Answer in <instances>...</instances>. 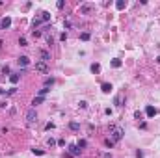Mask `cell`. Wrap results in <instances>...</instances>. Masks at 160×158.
Masks as SVG:
<instances>
[{
    "label": "cell",
    "mask_w": 160,
    "mask_h": 158,
    "mask_svg": "<svg viewBox=\"0 0 160 158\" xmlns=\"http://www.w3.org/2000/svg\"><path fill=\"white\" fill-rule=\"evenodd\" d=\"M123 136H125V130L121 127H117V125H112L110 127V140L112 141H119V140H123Z\"/></svg>",
    "instance_id": "1"
},
{
    "label": "cell",
    "mask_w": 160,
    "mask_h": 158,
    "mask_svg": "<svg viewBox=\"0 0 160 158\" xmlns=\"http://www.w3.org/2000/svg\"><path fill=\"white\" fill-rule=\"evenodd\" d=\"M34 123H37V112L35 108H30L26 112V125H34Z\"/></svg>",
    "instance_id": "2"
},
{
    "label": "cell",
    "mask_w": 160,
    "mask_h": 158,
    "mask_svg": "<svg viewBox=\"0 0 160 158\" xmlns=\"http://www.w3.org/2000/svg\"><path fill=\"white\" fill-rule=\"evenodd\" d=\"M93 9H95V4H89V2L80 4V13H82V15H89Z\"/></svg>",
    "instance_id": "3"
},
{
    "label": "cell",
    "mask_w": 160,
    "mask_h": 158,
    "mask_svg": "<svg viewBox=\"0 0 160 158\" xmlns=\"http://www.w3.org/2000/svg\"><path fill=\"white\" fill-rule=\"evenodd\" d=\"M35 71H39V73L47 74V73H49V65H47L45 61H37V63H35Z\"/></svg>",
    "instance_id": "4"
},
{
    "label": "cell",
    "mask_w": 160,
    "mask_h": 158,
    "mask_svg": "<svg viewBox=\"0 0 160 158\" xmlns=\"http://www.w3.org/2000/svg\"><path fill=\"white\" fill-rule=\"evenodd\" d=\"M9 26H11V17H4L2 21H0V28H2V30H8Z\"/></svg>",
    "instance_id": "5"
},
{
    "label": "cell",
    "mask_w": 160,
    "mask_h": 158,
    "mask_svg": "<svg viewBox=\"0 0 160 158\" xmlns=\"http://www.w3.org/2000/svg\"><path fill=\"white\" fill-rule=\"evenodd\" d=\"M156 113H158V110L154 106H147V108H145V115H147V117H154Z\"/></svg>",
    "instance_id": "6"
},
{
    "label": "cell",
    "mask_w": 160,
    "mask_h": 158,
    "mask_svg": "<svg viewBox=\"0 0 160 158\" xmlns=\"http://www.w3.org/2000/svg\"><path fill=\"white\" fill-rule=\"evenodd\" d=\"M17 63L21 65V67H26L28 63H30V58H28V56H21V58L17 60Z\"/></svg>",
    "instance_id": "7"
},
{
    "label": "cell",
    "mask_w": 160,
    "mask_h": 158,
    "mask_svg": "<svg viewBox=\"0 0 160 158\" xmlns=\"http://www.w3.org/2000/svg\"><path fill=\"white\" fill-rule=\"evenodd\" d=\"M101 89H102V93H112V89H114V88H112L110 82H104V84L101 86Z\"/></svg>",
    "instance_id": "8"
},
{
    "label": "cell",
    "mask_w": 160,
    "mask_h": 158,
    "mask_svg": "<svg viewBox=\"0 0 160 158\" xmlns=\"http://www.w3.org/2000/svg\"><path fill=\"white\" fill-rule=\"evenodd\" d=\"M69 154H71V156H78L80 154V149L76 145H69Z\"/></svg>",
    "instance_id": "9"
},
{
    "label": "cell",
    "mask_w": 160,
    "mask_h": 158,
    "mask_svg": "<svg viewBox=\"0 0 160 158\" xmlns=\"http://www.w3.org/2000/svg\"><path fill=\"white\" fill-rule=\"evenodd\" d=\"M39 56H41V61H45V63L50 60V54H49L47 50H41V52H39Z\"/></svg>",
    "instance_id": "10"
},
{
    "label": "cell",
    "mask_w": 160,
    "mask_h": 158,
    "mask_svg": "<svg viewBox=\"0 0 160 158\" xmlns=\"http://www.w3.org/2000/svg\"><path fill=\"white\" fill-rule=\"evenodd\" d=\"M115 8L117 9H125L127 8V0H117V2H115Z\"/></svg>",
    "instance_id": "11"
},
{
    "label": "cell",
    "mask_w": 160,
    "mask_h": 158,
    "mask_svg": "<svg viewBox=\"0 0 160 158\" xmlns=\"http://www.w3.org/2000/svg\"><path fill=\"white\" fill-rule=\"evenodd\" d=\"M91 73L93 74H99V73H101V65H99V63H91Z\"/></svg>",
    "instance_id": "12"
},
{
    "label": "cell",
    "mask_w": 160,
    "mask_h": 158,
    "mask_svg": "<svg viewBox=\"0 0 160 158\" xmlns=\"http://www.w3.org/2000/svg\"><path fill=\"white\" fill-rule=\"evenodd\" d=\"M41 21H43V22L50 21V13L49 11H41Z\"/></svg>",
    "instance_id": "13"
},
{
    "label": "cell",
    "mask_w": 160,
    "mask_h": 158,
    "mask_svg": "<svg viewBox=\"0 0 160 158\" xmlns=\"http://www.w3.org/2000/svg\"><path fill=\"white\" fill-rule=\"evenodd\" d=\"M19 78H21L19 74H9V82H11V84H17V82H19Z\"/></svg>",
    "instance_id": "14"
},
{
    "label": "cell",
    "mask_w": 160,
    "mask_h": 158,
    "mask_svg": "<svg viewBox=\"0 0 160 158\" xmlns=\"http://www.w3.org/2000/svg\"><path fill=\"white\" fill-rule=\"evenodd\" d=\"M69 128H71V130H78V128H80V125H78L76 121H71V123H69Z\"/></svg>",
    "instance_id": "15"
},
{
    "label": "cell",
    "mask_w": 160,
    "mask_h": 158,
    "mask_svg": "<svg viewBox=\"0 0 160 158\" xmlns=\"http://www.w3.org/2000/svg\"><path fill=\"white\" fill-rule=\"evenodd\" d=\"M47 93H49V88H41V89H39V93H37V97H45Z\"/></svg>",
    "instance_id": "16"
},
{
    "label": "cell",
    "mask_w": 160,
    "mask_h": 158,
    "mask_svg": "<svg viewBox=\"0 0 160 158\" xmlns=\"http://www.w3.org/2000/svg\"><path fill=\"white\" fill-rule=\"evenodd\" d=\"M112 67H115V69H119V67H121V60H112Z\"/></svg>",
    "instance_id": "17"
},
{
    "label": "cell",
    "mask_w": 160,
    "mask_h": 158,
    "mask_svg": "<svg viewBox=\"0 0 160 158\" xmlns=\"http://www.w3.org/2000/svg\"><path fill=\"white\" fill-rule=\"evenodd\" d=\"M19 45H21V47H28V41H26V37H19Z\"/></svg>",
    "instance_id": "18"
},
{
    "label": "cell",
    "mask_w": 160,
    "mask_h": 158,
    "mask_svg": "<svg viewBox=\"0 0 160 158\" xmlns=\"http://www.w3.org/2000/svg\"><path fill=\"white\" fill-rule=\"evenodd\" d=\"M86 145H88V141H86V140H80V141L76 143V147H78V149H84Z\"/></svg>",
    "instance_id": "19"
},
{
    "label": "cell",
    "mask_w": 160,
    "mask_h": 158,
    "mask_svg": "<svg viewBox=\"0 0 160 158\" xmlns=\"http://www.w3.org/2000/svg\"><path fill=\"white\" fill-rule=\"evenodd\" d=\"M114 102L117 104V106H121V102H123V95H117V97H115V100H114Z\"/></svg>",
    "instance_id": "20"
},
{
    "label": "cell",
    "mask_w": 160,
    "mask_h": 158,
    "mask_svg": "<svg viewBox=\"0 0 160 158\" xmlns=\"http://www.w3.org/2000/svg\"><path fill=\"white\" fill-rule=\"evenodd\" d=\"M89 37H91V35H89V33H88V32H84V33H80V39H82V41H88V39H89Z\"/></svg>",
    "instance_id": "21"
},
{
    "label": "cell",
    "mask_w": 160,
    "mask_h": 158,
    "mask_svg": "<svg viewBox=\"0 0 160 158\" xmlns=\"http://www.w3.org/2000/svg\"><path fill=\"white\" fill-rule=\"evenodd\" d=\"M41 102H43V97H35L32 104H34V106H37V104H41Z\"/></svg>",
    "instance_id": "22"
},
{
    "label": "cell",
    "mask_w": 160,
    "mask_h": 158,
    "mask_svg": "<svg viewBox=\"0 0 160 158\" xmlns=\"http://www.w3.org/2000/svg\"><path fill=\"white\" fill-rule=\"evenodd\" d=\"M54 84V78H47L45 80V88H49V86H52Z\"/></svg>",
    "instance_id": "23"
},
{
    "label": "cell",
    "mask_w": 160,
    "mask_h": 158,
    "mask_svg": "<svg viewBox=\"0 0 160 158\" xmlns=\"http://www.w3.org/2000/svg\"><path fill=\"white\" fill-rule=\"evenodd\" d=\"M47 145H49V147H54V145H56V141L52 140V138H49V140H47Z\"/></svg>",
    "instance_id": "24"
},
{
    "label": "cell",
    "mask_w": 160,
    "mask_h": 158,
    "mask_svg": "<svg viewBox=\"0 0 160 158\" xmlns=\"http://www.w3.org/2000/svg\"><path fill=\"white\" fill-rule=\"evenodd\" d=\"M104 145H106V147H114V141L108 138V140H104Z\"/></svg>",
    "instance_id": "25"
},
{
    "label": "cell",
    "mask_w": 160,
    "mask_h": 158,
    "mask_svg": "<svg viewBox=\"0 0 160 158\" xmlns=\"http://www.w3.org/2000/svg\"><path fill=\"white\" fill-rule=\"evenodd\" d=\"M32 151H34V154H37V156L45 154V151H41V149H32Z\"/></svg>",
    "instance_id": "26"
},
{
    "label": "cell",
    "mask_w": 160,
    "mask_h": 158,
    "mask_svg": "<svg viewBox=\"0 0 160 158\" xmlns=\"http://www.w3.org/2000/svg\"><path fill=\"white\" fill-rule=\"evenodd\" d=\"M32 35H34V37H39L41 32H39V30H32Z\"/></svg>",
    "instance_id": "27"
},
{
    "label": "cell",
    "mask_w": 160,
    "mask_h": 158,
    "mask_svg": "<svg viewBox=\"0 0 160 158\" xmlns=\"http://www.w3.org/2000/svg\"><path fill=\"white\" fill-rule=\"evenodd\" d=\"M17 93V88H11V89H8V95H15Z\"/></svg>",
    "instance_id": "28"
},
{
    "label": "cell",
    "mask_w": 160,
    "mask_h": 158,
    "mask_svg": "<svg viewBox=\"0 0 160 158\" xmlns=\"http://www.w3.org/2000/svg\"><path fill=\"white\" fill-rule=\"evenodd\" d=\"M78 104H80V108H88V102H86V100H80Z\"/></svg>",
    "instance_id": "29"
},
{
    "label": "cell",
    "mask_w": 160,
    "mask_h": 158,
    "mask_svg": "<svg viewBox=\"0 0 160 158\" xmlns=\"http://www.w3.org/2000/svg\"><path fill=\"white\" fill-rule=\"evenodd\" d=\"M45 128H47V130H52V128H54V123H47Z\"/></svg>",
    "instance_id": "30"
},
{
    "label": "cell",
    "mask_w": 160,
    "mask_h": 158,
    "mask_svg": "<svg viewBox=\"0 0 160 158\" xmlns=\"http://www.w3.org/2000/svg\"><path fill=\"white\" fill-rule=\"evenodd\" d=\"M2 73H4V74H8V73H9V67H8V65H4V67H2Z\"/></svg>",
    "instance_id": "31"
},
{
    "label": "cell",
    "mask_w": 160,
    "mask_h": 158,
    "mask_svg": "<svg viewBox=\"0 0 160 158\" xmlns=\"http://www.w3.org/2000/svg\"><path fill=\"white\" fill-rule=\"evenodd\" d=\"M134 115H136V119H142V112L138 110V112H134Z\"/></svg>",
    "instance_id": "32"
},
{
    "label": "cell",
    "mask_w": 160,
    "mask_h": 158,
    "mask_svg": "<svg viewBox=\"0 0 160 158\" xmlns=\"http://www.w3.org/2000/svg\"><path fill=\"white\" fill-rule=\"evenodd\" d=\"M102 158H112V154H110V152H104V154H102Z\"/></svg>",
    "instance_id": "33"
},
{
    "label": "cell",
    "mask_w": 160,
    "mask_h": 158,
    "mask_svg": "<svg viewBox=\"0 0 160 158\" xmlns=\"http://www.w3.org/2000/svg\"><path fill=\"white\" fill-rule=\"evenodd\" d=\"M2 93H4V89H2V88H0V95H2Z\"/></svg>",
    "instance_id": "34"
},
{
    "label": "cell",
    "mask_w": 160,
    "mask_h": 158,
    "mask_svg": "<svg viewBox=\"0 0 160 158\" xmlns=\"http://www.w3.org/2000/svg\"><path fill=\"white\" fill-rule=\"evenodd\" d=\"M156 61H158V63H160V56H158V58H156Z\"/></svg>",
    "instance_id": "35"
},
{
    "label": "cell",
    "mask_w": 160,
    "mask_h": 158,
    "mask_svg": "<svg viewBox=\"0 0 160 158\" xmlns=\"http://www.w3.org/2000/svg\"><path fill=\"white\" fill-rule=\"evenodd\" d=\"M0 47H2V41H0Z\"/></svg>",
    "instance_id": "36"
}]
</instances>
